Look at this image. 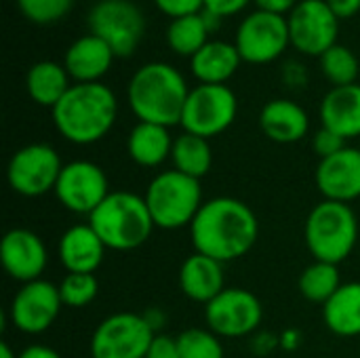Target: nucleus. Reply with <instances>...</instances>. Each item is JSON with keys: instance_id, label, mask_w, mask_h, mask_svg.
Masks as SVG:
<instances>
[{"instance_id": "43", "label": "nucleus", "mask_w": 360, "mask_h": 358, "mask_svg": "<svg viewBox=\"0 0 360 358\" xmlns=\"http://www.w3.org/2000/svg\"><path fill=\"white\" fill-rule=\"evenodd\" d=\"M0 358H19V354H15L13 348H11L6 342H2V344H0Z\"/></svg>"}, {"instance_id": "5", "label": "nucleus", "mask_w": 360, "mask_h": 358, "mask_svg": "<svg viewBox=\"0 0 360 358\" xmlns=\"http://www.w3.org/2000/svg\"><path fill=\"white\" fill-rule=\"evenodd\" d=\"M308 251L316 262L340 266L356 247L359 219L350 205L323 200L319 203L304 226Z\"/></svg>"}, {"instance_id": "1", "label": "nucleus", "mask_w": 360, "mask_h": 358, "mask_svg": "<svg viewBox=\"0 0 360 358\" xmlns=\"http://www.w3.org/2000/svg\"><path fill=\"white\" fill-rule=\"evenodd\" d=\"M259 234V222L249 205L232 196L207 200L190 226L196 253L221 264L247 255Z\"/></svg>"}, {"instance_id": "21", "label": "nucleus", "mask_w": 360, "mask_h": 358, "mask_svg": "<svg viewBox=\"0 0 360 358\" xmlns=\"http://www.w3.org/2000/svg\"><path fill=\"white\" fill-rule=\"evenodd\" d=\"M179 289L188 300L207 306L226 289L224 264L202 253L186 257L179 268Z\"/></svg>"}, {"instance_id": "44", "label": "nucleus", "mask_w": 360, "mask_h": 358, "mask_svg": "<svg viewBox=\"0 0 360 358\" xmlns=\"http://www.w3.org/2000/svg\"><path fill=\"white\" fill-rule=\"evenodd\" d=\"M359 148H360V146H359Z\"/></svg>"}, {"instance_id": "16", "label": "nucleus", "mask_w": 360, "mask_h": 358, "mask_svg": "<svg viewBox=\"0 0 360 358\" xmlns=\"http://www.w3.org/2000/svg\"><path fill=\"white\" fill-rule=\"evenodd\" d=\"M0 262L13 281L25 285L42 276L49 255L42 238L36 232L27 228H13L2 236Z\"/></svg>"}, {"instance_id": "14", "label": "nucleus", "mask_w": 360, "mask_h": 358, "mask_svg": "<svg viewBox=\"0 0 360 358\" xmlns=\"http://www.w3.org/2000/svg\"><path fill=\"white\" fill-rule=\"evenodd\" d=\"M53 192L70 213L91 215L110 196V184L99 165L91 160H72L63 165Z\"/></svg>"}, {"instance_id": "2", "label": "nucleus", "mask_w": 360, "mask_h": 358, "mask_svg": "<svg viewBox=\"0 0 360 358\" xmlns=\"http://www.w3.org/2000/svg\"><path fill=\"white\" fill-rule=\"evenodd\" d=\"M51 114L63 139L76 146H91L112 131L118 116V99L103 82H74Z\"/></svg>"}, {"instance_id": "18", "label": "nucleus", "mask_w": 360, "mask_h": 358, "mask_svg": "<svg viewBox=\"0 0 360 358\" xmlns=\"http://www.w3.org/2000/svg\"><path fill=\"white\" fill-rule=\"evenodd\" d=\"M114 59L116 55L110 44L89 32L68 46L63 65L74 82H101Z\"/></svg>"}, {"instance_id": "24", "label": "nucleus", "mask_w": 360, "mask_h": 358, "mask_svg": "<svg viewBox=\"0 0 360 358\" xmlns=\"http://www.w3.org/2000/svg\"><path fill=\"white\" fill-rule=\"evenodd\" d=\"M173 137L169 133V127L152 124V122H137L127 139V152L129 158L143 167V169H156L165 160L171 158L173 152Z\"/></svg>"}, {"instance_id": "9", "label": "nucleus", "mask_w": 360, "mask_h": 358, "mask_svg": "<svg viewBox=\"0 0 360 358\" xmlns=\"http://www.w3.org/2000/svg\"><path fill=\"white\" fill-rule=\"evenodd\" d=\"M91 34L110 44L116 57H129L137 51L143 32V11L131 0H99L89 13Z\"/></svg>"}, {"instance_id": "40", "label": "nucleus", "mask_w": 360, "mask_h": 358, "mask_svg": "<svg viewBox=\"0 0 360 358\" xmlns=\"http://www.w3.org/2000/svg\"><path fill=\"white\" fill-rule=\"evenodd\" d=\"M285 82L291 84V87H302L306 84V68L297 61H289L285 65Z\"/></svg>"}, {"instance_id": "3", "label": "nucleus", "mask_w": 360, "mask_h": 358, "mask_svg": "<svg viewBox=\"0 0 360 358\" xmlns=\"http://www.w3.org/2000/svg\"><path fill=\"white\" fill-rule=\"evenodd\" d=\"M190 89L184 74L165 61L141 65L129 80L127 101L139 122L173 127L181 122Z\"/></svg>"}, {"instance_id": "25", "label": "nucleus", "mask_w": 360, "mask_h": 358, "mask_svg": "<svg viewBox=\"0 0 360 358\" xmlns=\"http://www.w3.org/2000/svg\"><path fill=\"white\" fill-rule=\"evenodd\" d=\"M72 78L63 63L38 61L25 74V91L30 99L42 108H55L70 91Z\"/></svg>"}, {"instance_id": "22", "label": "nucleus", "mask_w": 360, "mask_h": 358, "mask_svg": "<svg viewBox=\"0 0 360 358\" xmlns=\"http://www.w3.org/2000/svg\"><path fill=\"white\" fill-rule=\"evenodd\" d=\"M321 122L344 139L360 137V84L333 87L321 101Z\"/></svg>"}, {"instance_id": "29", "label": "nucleus", "mask_w": 360, "mask_h": 358, "mask_svg": "<svg viewBox=\"0 0 360 358\" xmlns=\"http://www.w3.org/2000/svg\"><path fill=\"white\" fill-rule=\"evenodd\" d=\"M342 285L344 283L340 276V266L327 264V262L310 264L300 276V293L308 302L321 304V306H325Z\"/></svg>"}, {"instance_id": "23", "label": "nucleus", "mask_w": 360, "mask_h": 358, "mask_svg": "<svg viewBox=\"0 0 360 358\" xmlns=\"http://www.w3.org/2000/svg\"><path fill=\"white\" fill-rule=\"evenodd\" d=\"M240 63L243 57L236 44L226 40H209L190 59V70L200 84H228Z\"/></svg>"}, {"instance_id": "17", "label": "nucleus", "mask_w": 360, "mask_h": 358, "mask_svg": "<svg viewBox=\"0 0 360 358\" xmlns=\"http://www.w3.org/2000/svg\"><path fill=\"white\" fill-rule=\"evenodd\" d=\"M316 188L325 200L346 203L360 198V148H344L316 167Z\"/></svg>"}, {"instance_id": "6", "label": "nucleus", "mask_w": 360, "mask_h": 358, "mask_svg": "<svg viewBox=\"0 0 360 358\" xmlns=\"http://www.w3.org/2000/svg\"><path fill=\"white\" fill-rule=\"evenodd\" d=\"M156 228L179 230L192 226L202 203L200 179L188 177L175 169L158 173L143 194Z\"/></svg>"}, {"instance_id": "4", "label": "nucleus", "mask_w": 360, "mask_h": 358, "mask_svg": "<svg viewBox=\"0 0 360 358\" xmlns=\"http://www.w3.org/2000/svg\"><path fill=\"white\" fill-rule=\"evenodd\" d=\"M89 226L101 243L114 251L139 249L152 236L154 219L143 196L133 192H110V196L89 215Z\"/></svg>"}, {"instance_id": "35", "label": "nucleus", "mask_w": 360, "mask_h": 358, "mask_svg": "<svg viewBox=\"0 0 360 358\" xmlns=\"http://www.w3.org/2000/svg\"><path fill=\"white\" fill-rule=\"evenodd\" d=\"M154 4L162 15L171 19L196 15L205 8V0H154Z\"/></svg>"}, {"instance_id": "28", "label": "nucleus", "mask_w": 360, "mask_h": 358, "mask_svg": "<svg viewBox=\"0 0 360 358\" xmlns=\"http://www.w3.org/2000/svg\"><path fill=\"white\" fill-rule=\"evenodd\" d=\"M209 27L202 19V11L196 15H186L171 19L167 27V42L173 53L181 57H194L209 42Z\"/></svg>"}, {"instance_id": "13", "label": "nucleus", "mask_w": 360, "mask_h": 358, "mask_svg": "<svg viewBox=\"0 0 360 358\" xmlns=\"http://www.w3.org/2000/svg\"><path fill=\"white\" fill-rule=\"evenodd\" d=\"M291 46L304 55L321 57L340 36V19L329 8L327 0H300L287 15Z\"/></svg>"}, {"instance_id": "19", "label": "nucleus", "mask_w": 360, "mask_h": 358, "mask_svg": "<svg viewBox=\"0 0 360 358\" xmlns=\"http://www.w3.org/2000/svg\"><path fill=\"white\" fill-rule=\"evenodd\" d=\"M108 247L101 243L97 232L89 224H78L68 228L57 245V255L68 272L95 274L103 264Z\"/></svg>"}, {"instance_id": "27", "label": "nucleus", "mask_w": 360, "mask_h": 358, "mask_svg": "<svg viewBox=\"0 0 360 358\" xmlns=\"http://www.w3.org/2000/svg\"><path fill=\"white\" fill-rule=\"evenodd\" d=\"M171 160H173L175 171H179V173H184L188 177L200 179L211 171L213 150L209 146V139L184 131L173 141Z\"/></svg>"}, {"instance_id": "37", "label": "nucleus", "mask_w": 360, "mask_h": 358, "mask_svg": "<svg viewBox=\"0 0 360 358\" xmlns=\"http://www.w3.org/2000/svg\"><path fill=\"white\" fill-rule=\"evenodd\" d=\"M251 0H205V11L215 13L217 17L226 19L232 17L240 11H245L249 6Z\"/></svg>"}, {"instance_id": "20", "label": "nucleus", "mask_w": 360, "mask_h": 358, "mask_svg": "<svg viewBox=\"0 0 360 358\" xmlns=\"http://www.w3.org/2000/svg\"><path fill=\"white\" fill-rule=\"evenodd\" d=\"M259 127L276 143H295L308 135L310 116L293 99H272L259 112Z\"/></svg>"}, {"instance_id": "7", "label": "nucleus", "mask_w": 360, "mask_h": 358, "mask_svg": "<svg viewBox=\"0 0 360 358\" xmlns=\"http://www.w3.org/2000/svg\"><path fill=\"white\" fill-rule=\"evenodd\" d=\"M238 114V99L228 84H198L190 89L181 127L198 137H215L232 127Z\"/></svg>"}, {"instance_id": "41", "label": "nucleus", "mask_w": 360, "mask_h": 358, "mask_svg": "<svg viewBox=\"0 0 360 358\" xmlns=\"http://www.w3.org/2000/svg\"><path fill=\"white\" fill-rule=\"evenodd\" d=\"M19 358H61V354L49 346H42V344H34V346H27L25 350L19 352Z\"/></svg>"}, {"instance_id": "31", "label": "nucleus", "mask_w": 360, "mask_h": 358, "mask_svg": "<svg viewBox=\"0 0 360 358\" xmlns=\"http://www.w3.org/2000/svg\"><path fill=\"white\" fill-rule=\"evenodd\" d=\"M181 358H224L221 340L211 329H186L177 335Z\"/></svg>"}, {"instance_id": "30", "label": "nucleus", "mask_w": 360, "mask_h": 358, "mask_svg": "<svg viewBox=\"0 0 360 358\" xmlns=\"http://www.w3.org/2000/svg\"><path fill=\"white\" fill-rule=\"evenodd\" d=\"M321 70L333 87L354 84L359 78V57L344 44H333L321 57Z\"/></svg>"}, {"instance_id": "36", "label": "nucleus", "mask_w": 360, "mask_h": 358, "mask_svg": "<svg viewBox=\"0 0 360 358\" xmlns=\"http://www.w3.org/2000/svg\"><path fill=\"white\" fill-rule=\"evenodd\" d=\"M146 358H181L179 348H177V338H171V335H165V333H156V338L152 340V346H150Z\"/></svg>"}, {"instance_id": "32", "label": "nucleus", "mask_w": 360, "mask_h": 358, "mask_svg": "<svg viewBox=\"0 0 360 358\" xmlns=\"http://www.w3.org/2000/svg\"><path fill=\"white\" fill-rule=\"evenodd\" d=\"M99 293V283L95 274L68 272L59 283V295L68 308H86L95 302Z\"/></svg>"}, {"instance_id": "11", "label": "nucleus", "mask_w": 360, "mask_h": 358, "mask_svg": "<svg viewBox=\"0 0 360 358\" xmlns=\"http://www.w3.org/2000/svg\"><path fill=\"white\" fill-rule=\"evenodd\" d=\"M234 44L247 63L266 65L276 61L291 44L287 17L262 8L249 13L236 30Z\"/></svg>"}, {"instance_id": "12", "label": "nucleus", "mask_w": 360, "mask_h": 358, "mask_svg": "<svg viewBox=\"0 0 360 358\" xmlns=\"http://www.w3.org/2000/svg\"><path fill=\"white\" fill-rule=\"evenodd\" d=\"M264 319L262 302L243 287H226L205 306V321L217 338L251 335Z\"/></svg>"}, {"instance_id": "34", "label": "nucleus", "mask_w": 360, "mask_h": 358, "mask_svg": "<svg viewBox=\"0 0 360 358\" xmlns=\"http://www.w3.org/2000/svg\"><path fill=\"white\" fill-rule=\"evenodd\" d=\"M346 148V139L344 137H340L338 133H333L331 129H327V127H321L316 133H314V137H312V150H314V154L323 160V158H329V156H333V154H338L340 150H344Z\"/></svg>"}, {"instance_id": "26", "label": "nucleus", "mask_w": 360, "mask_h": 358, "mask_svg": "<svg viewBox=\"0 0 360 358\" xmlns=\"http://www.w3.org/2000/svg\"><path fill=\"white\" fill-rule=\"evenodd\" d=\"M323 319L340 338L360 335V283H344L323 306Z\"/></svg>"}, {"instance_id": "38", "label": "nucleus", "mask_w": 360, "mask_h": 358, "mask_svg": "<svg viewBox=\"0 0 360 358\" xmlns=\"http://www.w3.org/2000/svg\"><path fill=\"white\" fill-rule=\"evenodd\" d=\"M327 4L340 21L354 17L360 11V0H327Z\"/></svg>"}, {"instance_id": "33", "label": "nucleus", "mask_w": 360, "mask_h": 358, "mask_svg": "<svg viewBox=\"0 0 360 358\" xmlns=\"http://www.w3.org/2000/svg\"><path fill=\"white\" fill-rule=\"evenodd\" d=\"M17 6L25 19L44 25L63 19L72 11L74 0H17Z\"/></svg>"}, {"instance_id": "8", "label": "nucleus", "mask_w": 360, "mask_h": 358, "mask_svg": "<svg viewBox=\"0 0 360 358\" xmlns=\"http://www.w3.org/2000/svg\"><path fill=\"white\" fill-rule=\"evenodd\" d=\"M156 331L143 314L116 312L103 319L91 338V358H146Z\"/></svg>"}, {"instance_id": "42", "label": "nucleus", "mask_w": 360, "mask_h": 358, "mask_svg": "<svg viewBox=\"0 0 360 358\" xmlns=\"http://www.w3.org/2000/svg\"><path fill=\"white\" fill-rule=\"evenodd\" d=\"M202 19H205V23H207V27H209V32H215L219 25H221V17H217L215 13H209V11H205L202 8Z\"/></svg>"}, {"instance_id": "15", "label": "nucleus", "mask_w": 360, "mask_h": 358, "mask_svg": "<svg viewBox=\"0 0 360 358\" xmlns=\"http://www.w3.org/2000/svg\"><path fill=\"white\" fill-rule=\"evenodd\" d=\"M61 306L59 285L38 279L21 285L11 302L8 317L17 331L25 335H40L53 327Z\"/></svg>"}, {"instance_id": "39", "label": "nucleus", "mask_w": 360, "mask_h": 358, "mask_svg": "<svg viewBox=\"0 0 360 358\" xmlns=\"http://www.w3.org/2000/svg\"><path fill=\"white\" fill-rule=\"evenodd\" d=\"M257 4V8L268 11V13H276V15H289L300 0H253Z\"/></svg>"}, {"instance_id": "10", "label": "nucleus", "mask_w": 360, "mask_h": 358, "mask_svg": "<svg viewBox=\"0 0 360 358\" xmlns=\"http://www.w3.org/2000/svg\"><path fill=\"white\" fill-rule=\"evenodd\" d=\"M63 162L49 143H27L19 148L6 167L11 190L25 198H38L55 190Z\"/></svg>"}]
</instances>
